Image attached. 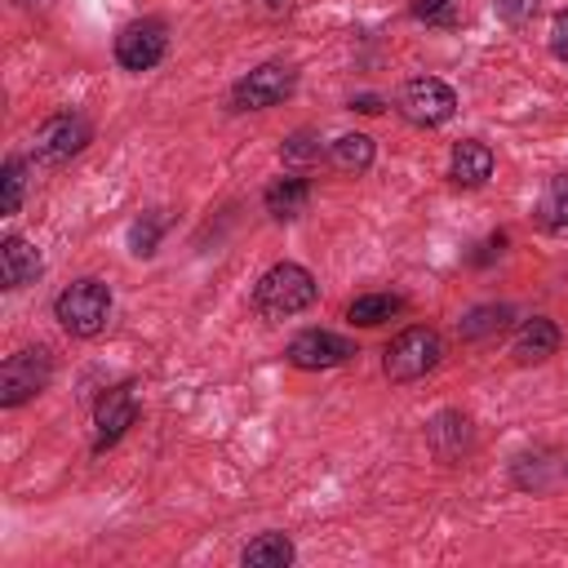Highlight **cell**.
I'll use <instances>...</instances> for the list:
<instances>
[{"label": "cell", "mask_w": 568, "mask_h": 568, "mask_svg": "<svg viewBox=\"0 0 568 568\" xmlns=\"http://www.w3.org/2000/svg\"><path fill=\"white\" fill-rule=\"evenodd\" d=\"M320 297V284L306 266L297 262H275L271 271H262V280L253 284V311L262 320H288L297 311H311Z\"/></svg>", "instance_id": "1"}, {"label": "cell", "mask_w": 568, "mask_h": 568, "mask_svg": "<svg viewBox=\"0 0 568 568\" xmlns=\"http://www.w3.org/2000/svg\"><path fill=\"white\" fill-rule=\"evenodd\" d=\"M53 320L71 333V337H98L111 320V284L84 275L71 280L58 297H53Z\"/></svg>", "instance_id": "2"}, {"label": "cell", "mask_w": 568, "mask_h": 568, "mask_svg": "<svg viewBox=\"0 0 568 568\" xmlns=\"http://www.w3.org/2000/svg\"><path fill=\"white\" fill-rule=\"evenodd\" d=\"M439 355H444L439 333H435V328H426V324H413V328L395 333V337H390V346L382 351V373H386V382L404 386V382L426 377V373L439 364Z\"/></svg>", "instance_id": "3"}, {"label": "cell", "mask_w": 568, "mask_h": 568, "mask_svg": "<svg viewBox=\"0 0 568 568\" xmlns=\"http://www.w3.org/2000/svg\"><path fill=\"white\" fill-rule=\"evenodd\" d=\"M395 106H399V115H404L408 124H417V129H439V124L453 120L457 93H453L439 75H413V80H404Z\"/></svg>", "instance_id": "4"}, {"label": "cell", "mask_w": 568, "mask_h": 568, "mask_svg": "<svg viewBox=\"0 0 568 568\" xmlns=\"http://www.w3.org/2000/svg\"><path fill=\"white\" fill-rule=\"evenodd\" d=\"M53 377V355L44 346H27V351H13L0 368V404L4 408H18L27 399H36Z\"/></svg>", "instance_id": "5"}, {"label": "cell", "mask_w": 568, "mask_h": 568, "mask_svg": "<svg viewBox=\"0 0 568 568\" xmlns=\"http://www.w3.org/2000/svg\"><path fill=\"white\" fill-rule=\"evenodd\" d=\"M89 142H93V124H89L80 111H58V115H49V120L36 129L31 155H36L40 164H67V160L80 155Z\"/></svg>", "instance_id": "6"}, {"label": "cell", "mask_w": 568, "mask_h": 568, "mask_svg": "<svg viewBox=\"0 0 568 568\" xmlns=\"http://www.w3.org/2000/svg\"><path fill=\"white\" fill-rule=\"evenodd\" d=\"M297 89V71L284 62H262L253 67L235 89H231V111H266L280 106L284 98H293Z\"/></svg>", "instance_id": "7"}, {"label": "cell", "mask_w": 568, "mask_h": 568, "mask_svg": "<svg viewBox=\"0 0 568 568\" xmlns=\"http://www.w3.org/2000/svg\"><path fill=\"white\" fill-rule=\"evenodd\" d=\"M169 53V27L160 18H138L124 22L115 36V62L124 71H151Z\"/></svg>", "instance_id": "8"}, {"label": "cell", "mask_w": 568, "mask_h": 568, "mask_svg": "<svg viewBox=\"0 0 568 568\" xmlns=\"http://www.w3.org/2000/svg\"><path fill=\"white\" fill-rule=\"evenodd\" d=\"M351 355H359L355 342L342 337V333H328V328H302V333L288 342V351H284V359H288L293 368H302V373L337 368V364H346Z\"/></svg>", "instance_id": "9"}, {"label": "cell", "mask_w": 568, "mask_h": 568, "mask_svg": "<svg viewBox=\"0 0 568 568\" xmlns=\"http://www.w3.org/2000/svg\"><path fill=\"white\" fill-rule=\"evenodd\" d=\"M138 413H142V404H138V386H133V382L111 386V390L98 399V408H93V453L115 448V444L124 439V430L138 422Z\"/></svg>", "instance_id": "10"}, {"label": "cell", "mask_w": 568, "mask_h": 568, "mask_svg": "<svg viewBox=\"0 0 568 568\" xmlns=\"http://www.w3.org/2000/svg\"><path fill=\"white\" fill-rule=\"evenodd\" d=\"M426 444H430V453L439 457V462H462L466 453H470V444H475V430H470V417L466 413H457V408H444V413H435L430 417V426H426Z\"/></svg>", "instance_id": "11"}, {"label": "cell", "mask_w": 568, "mask_h": 568, "mask_svg": "<svg viewBox=\"0 0 568 568\" xmlns=\"http://www.w3.org/2000/svg\"><path fill=\"white\" fill-rule=\"evenodd\" d=\"M555 351H559V328H555V320H546V315L524 320V324L515 328V337H510L515 364H541V359H550Z\"/></svg>", "instance_id": "12"}, {"label": "cell", "mask_w": 568, "mask_h": 568, "mask_svg": "<svg viewBox=\"0 0 568 568\" xmlns=\"http://www.w3.org/2000/svg\"><path fill=\"white\" fill-rule=\"evenodd\" d=\"M40 271H44V262H40V248H36V244H27L22 235H9V240L0 244V284H4V288L36 284Z\"/></svg>", "instance_id": "13"}, {"label": "cell", "mask_w": 568, "mask_h": 568, "mask_svg": "<svg viewBox=\"0 0 568 568\" xmlns=\"http://www.w3.org/2000/svg\"><path fill=\"white\" fill-rule=\"evenodd\" d=\"M448 178H453L457 186H484V182L493 178V151H488V142L462 138V142L453 146V155H448Z\"/></svg>", "instance_id": "14"}, {"label": "cell", "mask_w": 568, "mask_h": 568, "mask_svg": "<svg viewBox=\"0 0 568 568\" xmlns=\"http://www.w3.org/2000/svg\"><path fill=\"white\" fill-rule=\"evenodd\" d=\"M262 204H266V213H271L275 222H293V217L306 213V204H311V182L297 178V173L275 178V182L262 191Z\"/></svg>", "instance_id": "15"}, {"label": "cell", "mask_w": 568, "mask_h": 568, "mask_svg": "<svg viewBox=\"0 0 568 568\" xmlns=\"http://www.w3.org/2000/svg\"><path fill=\"white\" fill-rule=\"evenodd\" d=\"M373 155H377V146H373L368 133H342V138L328 142V164L337 173H368Z\"/></svg>", "instance_id": "16"}, {"label": "cell", "mask_w": 568, "mask_h": 568, "mask_svg": "<svg viewBox=\"0 0 568 568\" xmlns=\"http://www.w3.org/2000/svg\"><path fill=\"white\" fill-rule=\"evenodd\" d=\"M293 541L284 537V532H257L244 550H240V564L244 568H284V564H293Z\"/></svg>", "instance_id": "17"}, {"label": "cell", "mask_w": 568, "mask_h": 568, "mask_svg": "<svg viewBox=\"0 0 568 568\" xmlns=\"http://www.w3.org/2000/svg\"><path fill=\"white\" fill-rule=\"evenodd\" d=\"M506 324H510V306L488 302V306H475V311H466L457 320V337L462 342H484V337H497Z\"/></svg>", "instance_id": "18"}, {"label": "cell", "mask_w": 568, "mask_h": 568, "mask_svg": "<svg viewBox=\"0 0 568 568\" xmlns=\"http://www.w3.org/2000/svg\"><path fill=\"white\" fill-rule=\"evenodd\" d=\"M399 311H404V297H395V293H364V297H355L346 306V320L359 324V328H377V324H386Z\"/></svg>", "instance_id": "19"}, {"label": "cell", "mask_w": 568, "mask_h": 568, "mask_svg": "<svg viewBox=\"0 0 568 568\" xmlns=\"http://www.w3.org/2000/svg\"><path fill=\"white\" fill-rule=\"evenodd\" d=\"M537 222L546 231H564L568 226V173H555L537 200Z\"/></svg>", "instance_id": "20"}, {"label": "cell", "mask_w": 568, "mask_h": 568, "mask_svg": "<svg viewBox=\"0 0 568 568\" xmlns=\"http://www.w3.org/2000/svg\"><path fill=\"white\" fill-rule=\"evenodd\" d=\"M280 160H284L288 169H311V164L328 160V146L320 142V133H311V129H297V133H288V138H284V146H280Z\"/></svg>", "instance_id": "21"}, {"label": "cell", "mask_w": 568, "mask_h": 568, "mask_svg": "<svg viewBox=\"0 0 568 568\" xmlns=\"http://www.w3.org/2000/svg\"><path fill=\"white\" fill-rule=\"evenodd\" d=\"M164 226H169V222H164V213H155V209L142 213V217H133V222H129V253H133V257H151V253L160 248Z\"/></svg>", "instance_id": "22"}, {"label": "cell", "mask_w": 568, "mask_h": 568, "mask_svg": "<svg viewBox=\"0 0 568 568\" xmlns=\"http://www.w3.org/2000/svg\"><path fill=\"white\" fill-rule=\"evenodd\" d=\"M0 186H4V195H0V213H4V217H13V213L22 209V191H27V164H22L18 155H9V160H4Z\"/></svg>", "instance_id": "23"}, {"label": "cell", "mask_w": 568, "mask_h": 568, "mask_svg": "<svg viewBox=\"0 0 568 568\" xmlns=\"http://www.w3.org/2000/svg\"><path fill=\"white\" fill-rule=\"evenodd\" d=\"M493 13H497L506 27H524V22L537 13V0H493Z\"/></svg>", "instance_id": "24"}, {"label": "cell", "mask_w": 568, "mask_h": 568, "mask_svg": "<svg viewBox=\"0 0 568 568\" xmlns=\"http://www.w3.org/2000/svg\"><path fill=\"white\" fill-rule=\"evenodd\" d=\"M453 4L457 0H413V18H426V22H439V27H453Z\"/></svg>", "instance_id": "25"}, {"label": "cell", "mask_w": 568, "mask_h": 568, "mask_svg": "<svg viewBox=\"0 0 568 568\" xmlns=\"http://www.w3.org/2000/svg\"><path fill=\"white\" fill-rule=\"evenodd\" d=\"M550 53H555L559 62H568V13H559L555 27H550Z\"/></svg>", "instance_id": "26"}, {"label": "cell", "mask_w": 568, "mask_h": 568, "mask_svg": "<svg viewBox=\"0 0 568 568\" xmlns=\"http://www.w3.org/2000/svg\"><path fill=\"white\" fill-rule=\"evenodd\" d=\"M351 111H364V115H377V111H382V98H373V93H359V98H351Z\"/></svg>", "instance_id": "27"}, {"label": "cell", "mask_w": 568, "mask_h": 568, "mask_svg": "<svg viewBox=\"0 0 568 568\" xmlns=\"http://www.w3.org/2000/svg\"><path fill=\"white\" fill-rule=\"evenodd\" d=\"M288 4L293 0H257V13H271L275 18V13H288Z\"/></svg>", "instance_id": "28"}]
</instances>
